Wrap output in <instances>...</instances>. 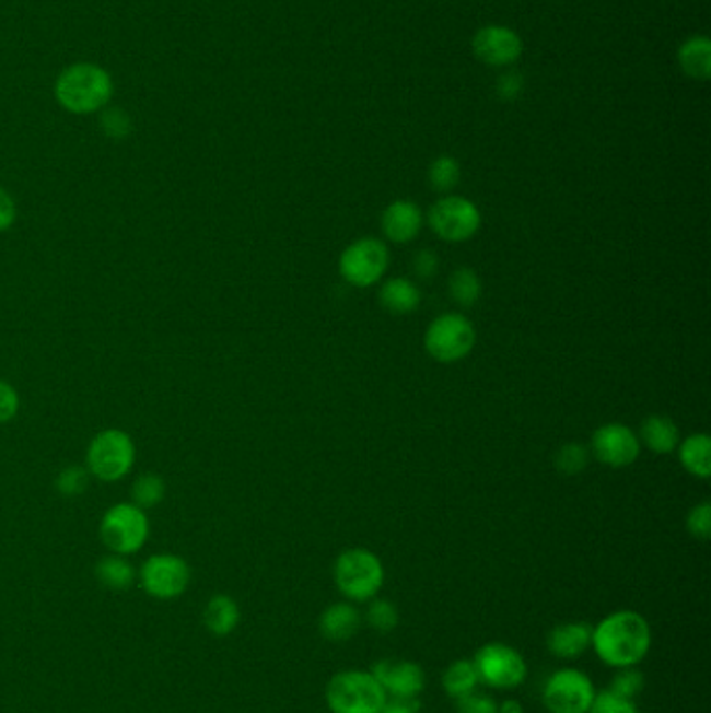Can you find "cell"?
<instances>
[{
    "label": "cell",
    "instance_id": "e0dca14e",
    "mask_svg": "<svg viewBox=\"0 0 711 713\" xmlns=\"http://www.w3.org/2000/svg\"><path fill=\"white\" fill-rule=\"evenodd\" d=\"M593 643V626L586 622L559 624L549 632L547 646L559 659H576Z\"/></svg>",
    "mask_w": 711,
    "mask_h": 713
},
{
    "label": "cell",
    "instance_id": "d6a6232c",
    "mask_svg": "<svg viewBox=\"0 0 711 713\" xmlns=\"http://www.w3.org/2000/svg\"><path fill=\"white\" fill-rule=\"evenodd\" d=\"M643 689H645V676L632 666V668H620L607 691H611L622 699L634 701V697H639Z\"/></svg>",
    "mask_w": 711,
    "mask_h": 713
},
{
    "label": "cell",
    "instance_id": "9a60e30c",
    "mask_svg": "<svg viewBox=\"0 0 711 713\" xmlns=\"http://www.w3.org/2000/svg\"><path fill=\"white\" fill-rule=\"evenodd\" d=\"M372 674L388 699H416L426 687V674L416 662L384 659L374 666Z\"/></svg>",
    "mask_w": 711,
    "mask_h": 713
},
{
    "label": "cell",
    "instance_id": "83f0119b",
    "mask_svg": "<svg viewBox=\"0 0 711 713\" xmlns=\"http://www.w3.org/2000/svg\"><path fill=\"white\" fill-rule=\"evenodd\" d=\"M459 178H462V167L453 156L443 155L432 161L428 179L436 192H443V195L451 192L459 184Z\"/></svg>",
    "mask_w": 711,
    "mask_h": 713
},
{
    "label": "cell",
    "instance_id": "f1b7e54d",
    "mask_svg": "<svg viewBox=\"0 0 711 713\" xmlns=\"http://www.w3.org/2000/svg\"><path fill=\"white\" fill-rule=\"evenodd\" d=\"M90 480L92 478H90L89 469L73 464V466H66L57 471L55 489L66 499H75L89 491Z\"/></svg>",
    "mask_w": 711,
    "mask_h": 713
},
{
    "label": "cell",
    "instance_id": "d6986e66",
    "mask_svg": "<svg viewBox=\"0 0 711 713\" xmlns=\"http://www.w3.org/2000/svg\"><path fill=\"white\" fill-rule=\"evenodd\" d=\"M202 624L218 639L230 636L241 624V607H238V603L234 601L230 595H223V593L213 595L202 609Z\"/></svg>",
    "mask_w": 711,
    "mask_h": 713
},
{
    "label": "cell",
    "instance_id": "d590c367",
    "mask_svg": "<svg viewBox=\"0 0 711 713\" xmlns=\"http://www.w3.org/2000/svg\"><path fill=\"white\" fill-rule=\"evenodd\" d=\"M457 713H499V703L487 692L471 691L455 699Z\"/></svg>",
    "mask_w": 711,
    "mask_h": 713
},
{
    "label": "cell",
    "instance_id": "484cf974",
    "mask_svg": "<svg viewBox=\"0 0 711 713\" xmlns=\"http://www.w3.org/2000/svg\"><path fill=\"white\" fill-rule=\"evenodd\" d=\"M478 682H480L478 671H476L474 662H469V659L453 662L443 674V689L453 699H459V697H466L467 692L476 691Z\"/></svg>",
    "mask_w": 711,
    "mask_h": 713
},
{
    "label": "cell",
    "instance_id": "5b68a950",
    "mask_svg": "<svg viewBox=\"0 0 711 713\" xmlns=\"http://www.w3.org/2000/svg\"><path fill=\"white\" fill-rule=\"evenodd\" d=\"M386 699L388 697L376 676L359 669L336 674L326 691V701L333 713H378Z\"/></svg>",
    "mask_w": 711,
    "mask_h": 713
},
{
    "label": "cell",
    "instance_id": "f35d334b",
    "mask_svg": "<svg viewBox=\"0 0 711 713\" xmlns=\"http://www.w3.org/2000/svg\"><path fill=\"white\" fill-rule=\"evenodd\" d=\"M524 90V78L517 71H508L497 82V94L503 101H515Z\"/></svg>",
    "mask_w": 711,
    "mask_h": 713
},
{
    "label": "cell",
    "instance_id": "7a4b0ae2",
    "mask_svg": "<svg viewBox=\"0 0 711 713\" xmlns=\"http://www.w3.org/2000/svg\"><path fill=\"white\" fill-rule=\"evenodd\" d=\"M112 73L98 63L78 61L67 66L53 84V96L71 115H94L112 103Z\"/></svg>",
    "mask_w": 711,
    "mask_h": 713
},
{
    "label": "cell",
    "instance_id": "3957f363",
    "mask_svg": "<svg viewBox=\"0 0 711 713\" xmlns=\"http://www.w3.org/2000/svg\"><path fill=\"white\" fill-rule=\"evenodd\" d=\"M136 466V443L126 430L107 428L96 432L90 439L84 457V468L89 469L90 478L113 484L128 474H132Z\"/></svg>",
    "mask_w": 711,
    "mask_h": 713
},
{
    "label": "cell",
    "instance_id": "8d00e7d4",
    "mask_svg": "<svg viewBox=\"0 0 711 713\" xmlns=\"http://www.w3.org/2000/svg\"><path fill=\"white\" fill-rule=\"evenodd\" d=\"M687 528H689L690 536L699 538V540H708L711 535V505L708 501L699 503L697 507H692L687 517Z\"/></svg>",
    "mask_w": 711,
    "mask_h": 713
},
{
    "label": "cell",
    "instance_id": "44dd1931",
    "mask_svg": "<svg viewBox=\"0 0 711 713\" xmlns=\"http://www.w3.org/2000/svg\"><path fill=\"white\" fill-rule=\"evenodd\" d=\"M94 576L109 591H128V588H132L133 582L138 580V570L133 568L130 559L124 558V556H115V553H107L105 558L96 561Z\"/></svg>",
    "mask_w": 711,
    "mask_h": 713
},
{
    "label": "cell",
    "instance_id": "5bb4252c",
    "mask_svg": "<svg viewBox=\"0 0 711 713\" xmlns=\"http://www.w3.org/2000/svg\"><path fill=\"white\" fill-rule=\"evenodd\" d=\"M593 453L609 468H626L639 459L641 441L628 425L605 424L593 434Z\"/></svg>",
    "mask_w": 711,
    "mask_h": 713
},
{
    "label": "cell",
    "instance_id": "d4e9b609",
    "mask_svg": "<svg viewBox=\"0 0 711 713\" xmlns=\"http://www.w3.org/2000/svg\"><path fill=\"white\" fill-rule=\"evenodd\" d=\"M165 494H167V482L159 474L144 471L132 482L130 501L133 505L142 507L144 512H149L165 501Z\"/></svg>",
    "mask_w": 711,
    "mask_h": 713
},
{
    "label": "cell",
    "instance_id": "1f68e13d",
    "mask_svg": "<svg viewBox=\"0 0 711 713\" xmlns=\"http://www.w3.org/2000/svg\"><path fill=\"white\" fill-rule=\"evenodd\" d=\"M365 618H368V624L372 626L380 634H388L399 624L397 607L386 599H374L370 603Z\"/></svg>",
    "mask_w": 711,
    "mask_h": 713
},
{
    "label": "cell",
    "instance_id": "6da1fadb",
    "mask_svg": "<svg viewBox=\"0 0 711 713\" xmlns=\"http://www.w3.org/2000/svg\"><path fill=\"white\" fill-rule=\"evenodd\" d=\"M591 646H595L601 662L611 668L639 666L651 648V626L637 611H614L593 628Z\"/></svg>",
    "mask_w": 711,
    "mask_h": 713
},
{
    "label": "cell",
    "instance_id": "ac0fdd59",
    "mask_svg": "<svg viewBox=\"0 0 711 713\" xmlns=\"http://www.w3.org/2000/svg\"><path fill=\"white\" fill-rule=\"evenodd\" d=\"M359 628H361V613L351 603H334L319 618L322 636L333 643L353 639Z\"/></svg>",
    "mask_w": 711,
    "mask_h": 713
},
{
    "label": "cell",
    "instance_id": "836d02e7",
    "mask_svg": "<svg viewBox=\"0 0 711 713\" xmlns=\"http://www.w3.org/2000/svg\"><path fill=\"white\" fill-rule=\"evenodd\" d=\"M588 713H639V710L630 699H622L611 691H601L595 694Z\"/></svg>",
    "mask_w": 711,
    "mask_h": 713
},
{
    "label": "cell",
    "instance_id": "8fae6325",
    "mask_svg": "<svg viewBox=\"0 0 711 713\" xmlns=\"http://www.w3.org/2000/svg\"><path fill=\"white\" fill-rule=\"evenodd\" d=\"M340 276L357 289H370L388 269V248L378 238H359L338 261Z\"/></svg>",
    "mask_w": 711,
    "mask_h": 713
},
{
    "label": "cell",
    "instance_id": "4316f807",
    "mask_svg": "<svg viewBox=\"0 0 711 713\" xmlns=\"http://www.w3.org/2000/svg\"><path fill=\"white\" fill-rule=\"evenodd\" d=\"M448 292L462 307H471L482 296V282L474 269H455L448 278Z\"/></svg>",
    "mask_w": 711,
    "mask_h": 713
},
{
    "label": "cell",
    "instance_id": "7c38bea8",
    "mask_svg": "<svg viewBox=\"0 0 711 713\" xmlns=\"http://www.w3.org/2000/svg\"><path fill=\"white\" fill-rule=\"evenodd\" d=\"M595 694V685L584 671L566 668L551 674L543 701L551 713H588Z\"/></svg>",
    "mask_w": 711,
    "mask_h": 713
},
{
    "label": "cell",
    "instance_id": "cb8c5ba5",
    "mask_svg": "<svg viewBox=\"0 0 711 713\" xmlns=\"http://www.w3.org/2000/svg\"><path fill=\"white\" fill-rule=\"evenodd\" d=\"M680 464L692 476L708 480L711 474V443L708 434H692L680 443Z\"/></svg>",
    "mask_w": 711,
    "mask_h": 713
},
{
    "label": "cell",
    "instance_id": "603a6c76",
    "mask_svg": "<svg viewBox=\"0 0 711 713\" xmlns=\"http://www.w3.org/2000/svg\"><path fill=\"white\" fill-rule=\"evenodd\" d=\"M653 453H672L680 445V432L666 416H651L641 425V439Z\"/></svg>",
    "mask_w": 711,
    "mask_h": 713
},
{
    "label": "cell",
    "instance_id": "52a82bcc",
    "mask_svg": "<svg viewBox=\"0 0 711 713\" xmlns=\"http://www.w3.org/2000/svg\"><path fill=\"white\" fill-rule=\"evenodd\" d=\"M476 344V330L462 313H443L426 330L423 347L439 363H457L466 359Z\"/></svg>",
    "mask_w": 711,
    "mask_h": 713
},
{
    "label": "cell",
    "instance_id": "e575fe53",
    "mask_svg": "<svg viewBox=\"0 0 711 713\" xmlns=\"http://www.w3.org/2000/svg\"><path fill=\"white\" fill-rule=\"evenodd\" d=\"M20 407H22V397L18 388L11 382L0 379V424L13 422L20 413Z\"/></svg>",
    "mask_w": 711,
    "mask_h": 713
},
{
    "label": "cell",
    "instance_id": "2e32d148",
    "mask_svg": "<svg viewBox=\"0 0 711 713\" xmlns=\"http://www.w3.org/2000/svg\"><path fill=\"white\" fill-rule=\"evenodd\" d=\"M422 225V209L416 202H391L382 213V232L395 245L411 243L420 234Z\"/></svg>",
    "mask_w": 711,
    "mask_h": 713
},
{
    "label": "cell",
    "instance_id": "9c48e42d",
    "mask_svg": "<svg viewBox=\"0 0 711 713\" xmlns=\"http://www.w3.org/2000/svg\"><path fill=\"white\" fill-rule=\"evenodd\" d=\"M474 666L478 671V680L499 691L517 689L528 676V666L522 653L505 643L482 646L474 657Z\"/></svg>",
    "mask_w": 711,
    "mask_h": 713
},
{
    "label": "cell",
    "instance_id": "30bf717a",
    "mask_svg": "<svg viewBox=\"0 0 711 713\" xmlns=\"http://www.w3.org/2000/svg\"><path fill=\"white\" fill-rule=\"evenodd\" d=\"M428 223L434 230V234L441 236L446 243H467L478 234L482 215L480 209L469 199L448 195L432 204L428 213Z\"/></svg>",
    "mask_w": 711,
    "mask_h": 713
},
{
    "label": "cell",
    "instance_id": "ab89813d",
    "mask_svg": "<svg viewBox=\"0 0 711 713\" xmlns=\"http://www.w3.org/2000/svg\"><path fill=\"white\" fill-rule=\"evenodd\" d=\"M18 222V204L15 199L0 186V234L11 230Z\"/></svg>",
    "mask_w": 711,
    "mask_h": 713
},
{
    "label": "cell",
    "instance_id": "74e56055",
    "mask_svg": "<svg viewBox=\"0 0 711 713\" xmlns=\"http://www.w3.org/2000/svg\"><path fill=\"white\" fill-rule=\"evenodd\" d=\"M411 268H413V273L422 280H432L439 271V255L430 248H422L416 253L413 261H411Z\"/></svg>",
    "mask_w": 711,
    "mask_h": 713
},
{
    "label": "cell",
    "instance_id": "f546056e",
    "mask_svg": "<svg viewBox=\"0 0 711 713\" xmlns=\"http://www.w3.org/2000/svg\"><path fill=\"white\" fill-rule=\"evenodd\" d=\"M101 132L112 140H126L132 135L133 121L130 113L121 107H105L98 113Z\"/></svg>",
    "mask_w": 711,
    "mask_h": 713
},
{
    "label": "cell",
    "instance_id": "ba28073f",
    "mask_svg": "<svg viewBox=\"0 0 711 713\" xmlns=\"http://www.w3.org/2000/svg\"><path fill=\"white\" fill-rule=\"evenodd\" d=\"M193 580L188 561L176 553H155L144 559L138 570L142 591L156 601H174L182 597Z\"/></svg>",
    "mask_w": 711,
    "mask_h": 713
},
{
    "label": "cell",
    "instance_id": "7402d4cb",
    "mask_svg": "<svg viewBox=\"0 0 711 713\" xmlns=\"http://www.w3.org/2000/svg\"><path fill=\"white\" fill-rule=\"evenodd\" d=\"M678 66L699 82H706L711 75V43L706 36H690L678 48Z\"/></svg>",
    "mask_w": 711,
    "mask_h": 713
},
{
    "label": "cell",
    "instance_id": "4fadbf2b",
    "mask_svg": "<svg viewBox=\"0 0 711 713\" xmlns=\"http://www.w3.org/2000/svg\"><path fill=\"white\" fill-rule=\"evenodd\" d=\"M471 52L487 68H510L522 57L524 43L512 27L492 23L474 34Z\"/></svg>",
    "mask_w": 711,
    "mask_h": 713
},
{
    "label": "cell",
    "instance_id": "8992f818",
    "mask_svg": "<svg viewBox=\"0 0 711 713\" xmlns=\"http://www.w3.org/2000/svg\"><path fill=\"white\" fill-rule=\"evenodd\" d=\"M338 591L351 601H370L384 584V565L368 549H349L340 553L334 565Z\"/></svg>",
    "mask_w": 711,
    "mask_h": 713
},
{
    "label": "cell",
    "instance_id": "277c9868",
    "mask_svg": "<svg viewBox=\"0 0 711 713\" xmlns=\"http://www.w3.org/2000/svg\"><path fill=\"white\" fill-rule=\"evenodd\" d=\"M151 536V519L142 507L132 501L115 503L103 513L98 524V538L105 549L115 556L130 558L144 549Z\"/></svg>",
    "mask_w": 711,
    "mask_h": 713
},
{
    "label": "cell",
    "instance_id": "b9f144b4",
    "mask_svg": "<svg viewBox=\"0 0 711 713\" xmlns=\"http://www.w3.org/2000/svg\"><path fill=\"white\" fill-rule=\"evenodd\" d=\"M499 713H524V708H522L520 701L508 699V701H503V703L499 705Z\"/></svg>",
    "mask_w": 711,
    "mask_h": 713
},
{
    "label": "cell",
    "instance_id": "4dcf8cb0",
    "mask_svg": "<svg viewBox=\"0 0 711 713\" xmlns=\"http://www.w3.org/2000/svg\"><path fill=\"white\" fill-rule=\"evenodd\" d=\"M588 451L579 443H568L556 453V469L563 476H579L588 466Z\"/></svg>",
    "mask_w": 711,
    "mask_h": 713
},
{
    "label": "cell",
    "instance_id": "60d3db41",
    "mask_svg": "<svg viewBox=\"0 0 711 713\" xmlns=\"http://www.w3.org/2000/svg\"><path fill=\"white\" fill-rule=\"evenodd\" d=\"M418 699H386L378 713H418Z\"/></svg>",
    "mask_w": 711,
    "mask_h": 713
},
{
    "label": "cell",
    "instance_id": "ffe728a7",
    "mask_svg": "<svg viewBox=\"0 0 711 713\" xmlns=\"http://www.w3.org/2000/svg\"><path fill=\"white\" fill-rule=\"evenodd\" d=\"M422 303L420 289L407 278H391L380 289V305L393 315H409Z\"/></svg>",
    "mask_w": 711,
    "mask_h": 713
}]
</instances>
